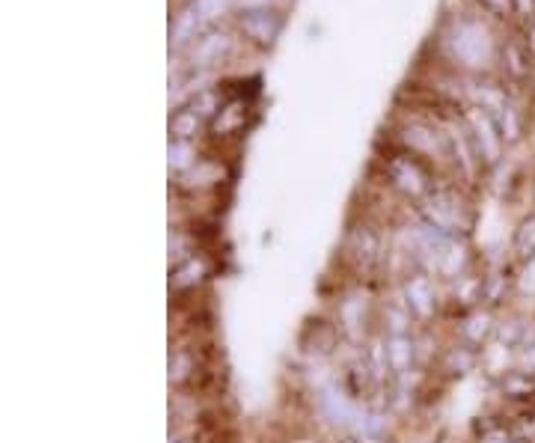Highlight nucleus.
<instances>
[{"label": "nucleus", "mask_w": 535, "mask_h": 443, "mask_svg": "<svg viewBox=\"0 0 535 443\" xmlns=\"http://www.w3.org/2000/svg\"><path fill=\"white\" fill-rule=\"evenodd\" d=\"M387 176H390L393 188H399L405 197H414L420 203L434 191L428 170L423 167L420 155H414V152L411 155H393L390 164H387Z\"/></svg>", "instance_id": "nucleus-3"}, {"label": "nucleus", "mask_w": 535, "mask_h": 443, "mask_svg": "<svg viewBox=\"0 0 535 443\" xmlns=\"http://www.w3.org/2000/svg\"><path fill=\"white\" fill-rule=\"evenodd\" d=\"M345 256L357 271H363V274L375 271L384 262V238H381V232L366 221L351 223V229L345 235Z\"/></svg>", "instance_id": "nucleus-2"}, {"label": "nucleus", "mask_w": 535, "mask_h": 443, "mask_svg": "<svg viewBox=\"0 0 535 443\" xmlns=\"http://www.w3.org/2000/svg\"><path fill=\"white\" fill-rule=\"evenodd\" d=\"M512 253L521 259V262H530L535 256V212L527 215L521 226L515 229V238H512Z\"/></svg>", "instance_id": "nucleus-12"}, {"label": "nucleus", "mask_w": 535, "mask_h": 443, "mask_svg": "<svg viewBox=\"0 0 535 443\" xmlns=\"http://www.w3.org/2000/svg\"><path fill=\"white\" fill-rule=\"evenodd\" d=\"M500 393L512 402H524L530 405L535 399V372L530 369H512V372H503L500 378Z\"/></svg>", "instance_id": "nucleus-10"}, {"label": "nucleus", "mask_w": 535, "mask_h": 443, "mask_svg": "<svg viewBox=\"0 0 535 443\" xmlns=\"http://www.w3.org/2000/svg\"><path fill=\"white\" fill-rule=\"evenodd\" d=\"M488 9H497V12H506L509 6H515V0H482Z\"/></svg>", "instance_id": "nucleus-18"}, {"label": "nucleus", "mask_w": 535, "mask_h": 443, "mask_svg": "<svg viewBox=\"0 0 535 443\" xmlns=\"http://www.w3.org/2000/svg\"><path fill=\"white\" fill-rule=\"evenodd\" d=\"M470 143L476 146V155L479 161L485 164H497L500 158V149H503V134L494 122V116L482 108H473L470 111Z\"/></svg>", "instance_id": "nucleus-4"}, {"label": "nucleus", "mask_w": 535, "mask_h": 443, "mask_svg": "<svg viewBox=\"0 0 535 443\" xmlns=\"http://www.w3.org/2000/svg\"><path fill=\"white\" fill-rule=\"evenodd\" d=\"M170 443H185V441H170Z\"/></svg>", "instance_id": "nucleus-21"}, {"label": "nucleus", "mask_w": 535, "mask_h": 443, "mask_svg": "<svg viewBox=\"0 0 535 443\" xmlns=\"http://www.w3.org/2000/svg\"><path fill=\"white\" fill-rule=\"evenodd\" d=\"M229 6V0H194V12L203 18V21H212L217 15H223Z\"/></svg>", "instance_id": "nucleus-15"}, {"label": "nucleus", "mask_w": 535, "mask_h": 443, "mask_svg": "<svg viewBox=\"0 0 535 443\" xmlns=\"http://www.w3.org/2000/svg\"><path fill=\"white\" fill-rule=\"evenodd\" d=\"M342 443H360V441H354V438H345V441Z\"/></svg>", "instance_id": "nucleus-20"}, {"label": "nucleus", "mask_w": 535, "mask_h": 443, "mask_svg": "<svg viewBox=\"0 0 535 443\" xmlns=\"http://www.w3.org/2000/svg\"><path fill=\"white\" fill-rule=\"evenodd\" d=\"M223 48H226V36H209V39H203V45H200V60H214Z\"/></svg>", "instance_id": "nucleus-17"}, {"label": "nucleus", "mask_w": 535, "mask_h": 443, "mask_svg": "<svg viewBox=\"0 0 535 443\" xmlns=\"http://www.w3.org/2000/svg\"><path fill=\"white\" fill-rule=\"evenodd\" d=\"M197 21H200V15H194V12H182L179 15V21H176V42H188V36H194L197 33Z\"/></svg>", "instance_id": "nucleus-16"}, {"label": "nucleus", "mask_w": 535, "mask_h": 443, "mask_svg": "<svg viewBox=\"0 0 535 443\" xmlns=\"http://www.w3.org/2000/svg\"><path fill=\"white\" fill-rule=\"evenodd\" d=\"M414 357H417V345L411 339V333H402V336H387V360H390V372L396 378H405L414 366Z\"/></svg>", "instance_id": "nucleus-9"}, {"label": "nucleus", "mask_w": 535, "mask_h": 443, "mask_svg": "<svg viewBox=\"0 0 535 443\" xmlns=\"http://www.w3.org/2000/svg\"><path fill=\"white\" fill-rule=\"evenodd\" d=\"M241 30H244L253 42L271 45V42L280 36V30H283V15H277V12H271V9H250V12H244V18H241Z\"/></svg>", "instance_id": "nucleus-6"}, {"label": "nucleus", "mask_w": 535, "mask_h": 443, "mask_svg": "<svg viewBox=\"0 0 535 443\" xmlns=\"http://www.w3.org/2000/svg\"><path fill=\"white\" fill-rule=\"evenodd\" d=\"M194 155V149H191V143L188 140H176L173 146H170V164L176 167V170H185V167H191V158Z\"/></svg>", "instance_id": "nucleus-14"}, {"label": "nucleus", "mask_w": 535, "mask_h": 443, "mask_svg": "<svg viewBox=\"0 0 535 443\" xmlns=\"http://www.w3.org/2000/svg\"><path fill=\"white\" fill-rule=\"evenodd\" d=\"M200 125H203V119L188 108V111H179V116L173 119V134H176V140H191L200 131Z\"/></svg>", "instance_id": "nucleus-13"}, {"label": "nucleus", "mask_w": 535, "mask_h": 443, "mask_svg": "<svg viewBox=\"0 0 535 443\" xmlns=\"http://www.w3.org/2000/svg\"><path fill=\"white\" fill-rule=\"evenodd\" d=\"M494 331H497V325H494V313H491V310L476 307V310H470V313L464 316L461 336H464V342H467V345L482 348V345L494 336Z\"/></svg>", "instance_id": "nucleus-8"}, {"label": "nucleus", "mask_w": 535, "mask_h": 443, "mask_svg": "<svg viewBox=\"0 0 535 443\" xmlns=\"http://www.w3.org/2000/svg\"><path fill=\"white\" fill-rule=\"evenodd\" d=\"M515 9H518V12H530V9H533V0H515Z\"/></svg>", "instance_id": "nucleus-19"}, {"label": "nucleus", "mask_w": 535, "mask_h": 443, "mask_svg": "<svg viewBox=\"0 0 535 443\" xmlns=\"http://www.w3.org/2000/svg\"><path fill=\"white\" fill-rule=\"evenodd\" d=\"M402 295H405V307L411 310L414 319L428 322L437 313V295H434V286L426 274H411L402 286Z\"/></svg>", "instance_id": "nucleus-5"}, {"label": "nucleus", "mask_w": 535, "mask_h": 443, "mask_svg": "<svg viewBox=\"0 0 535 443\" xmlns=\"http://www.w3.org/2000/svg\"><path fill=\"white\" fill-rule=\"evenodd\" d=\"M476 360H479V351H476L473 345L461 342V345H455V348H449V351H446L443 369H446L449 375H458V378H461V375L473 372Z\"/></svg>", "instance_id": "nucleus-11"}, {"label": "nucleus", "mask_w": 535, "mask_h": 443, "mask_svg": "<svg viewBox=\"0 0 535 443\" xmlns=\"http://www.w3.org/2000/svg\"><path fill=\"white\" fill-rule=\"evenodd\" d=\"M420 212H423V221L440 235L458 238L461 232L470 229V215H467L464 200L449 188H434L420 203Z\"/></svg>", "instance_id": "nucleus-1"}, {"label": "nucleus", "mask_w": 535, "mask_h": 443, "mask_svg": "<svg viewBox=\"0 0 535 443\" xmlns=\"http://www.w3.org/2000/svg\"><path fill=\"white\" fill-rule=\"evenodd\" d=\"M455 51L464 63L470 66H485L491 60V39L482 27H473L467 24L461 33H458V42H455Z\"/></svg>", "instance_id": "nucleus-7"}]
</instances>
